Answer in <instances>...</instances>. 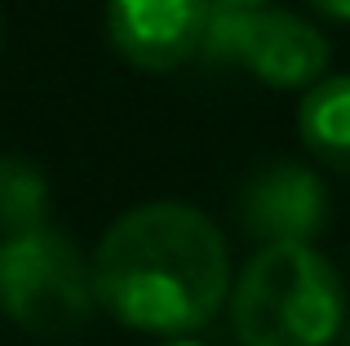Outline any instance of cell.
Wrapping results in <instances>:
<instances>
[{"instance_id": "obj_1", "label": "cell", "mask_w": 350, "mask_h": 346, "mask_svg": "<svg viewBox=\"0 0 350 346\" xmlns=\"http://www.w3.org/2000/svg\"><path fill=\"white\" fill-rule=\"evenodd\" d=\"M89 271L98 306L124 329L182 338L222 311L231 293V244L204 209L151 200L107 226Z\"/></svg>"}, {"instance_id": "obj_2", "label": "cell", "mask_w": 350, "mask_h": 346, "mask_svg": "<svg viewBox=\"0 0 350 346\" xmlns=\"http://www.w3.org/2000/svg\"><path fill=\"white\" fill-rule=\"evenodd\" d=\"M239 346H333L346 333V289L315 244H262L231 293Z\"/></svg>"}, {"instance_id": "obj_3", "label": "cell", "mask_w": 350, "mask_h": 346, "mask_svg": "<svg viewBox=\"0 0 350 346\" xmlns=\"http://www.w3.org/2000/svg\"><path fill=\"white\" fill-rule=\"evenodd\" d=\"M94 271L53 222L0 240V311L36 338H71L94 320Z\"/></svg>"}, {"instance_id": "obj_4", "label": "cell", "mask_w": 350, "mask_h": 346, "mask_svg": "<svg viewBox=\"0 0 350 346\" xmlns=\"http://www.w3.org/2000/svg\"><path fill=\"white\" fill-rule=\"evenodd\" d=\"M204 58L239 62L253 80L271 89H310L328 76V49L324 31L306 23L293 9H226L213 5V23L204 36Z\"/></svg>"}, {"instance_id": "obj_5", "label": "cell", "mask_w": 350, "mask_h": 346, "mask_svg": "<svg viewBox=\"0 0 350 346\" xmlns=\"http://www.w3.org/2000/svg\"><path fill=\"white\" fill-rule=\"evenodd\" d=\"M333 200L319 173L297 160L253 169L235 196V222L257 244H310L328 226Z\"/></svg>"}, {"instance_id": "obj_6", "label": "cell", "mask_w": 350, "mask_h": 346, "mask_svg": "<svg viewBox=\"0 0 350 346\" xmlns=\"http://www.w3.org/2000/svg\"><path fill=\"white\" fill-rule=\"evenodd\" d=\"M213 0H107V36L137 71H173L204 53Z\"/></svg>"}, {"instance_id": "obj_7", "label": "cell", "mask_w": 350, "mask_h": 346, "mask_svg": "<svg viewBox=\"0 0 350 346\" xmlns=\"http://www.w3.org/2000/svg\"><path fill=\"white\" fill-rule=\"evenodd\" d=\"M297 133L315 160L350 173V76H324L297 107Z\"/></svg>"}, {"instance_id": "obj_8", "label": "cell", "mask_w": 350, "mask_h": 346, "mask_svg": "<svg viewBox=\"0 0 350 346\" xmlns=\"http://www.w3.org/2000/svg\"><path fill=\"white\" fill-rule=\"evenodd\" d=\"M49 222V178L36 160L0 151V231H31Z\"/></svg>"}, {"instance_id": "obj_9", "label": "cell", "mask_w": 350, "mask_h": 346, "mask_svg": "<svg viewBox=\"0 0 350 346\" xmlns=\"http://www.w3.org/2000/svg\"><path fill=\"white\" fill-rule=\"evenodd\" d=\"M319 18H333V23H350V0H306Z\"/></svg>"}, {"instance_id": "obj_10", "label": "cell", "mask_w": 350, "mask_h": 346, "mask_svg": "<svg viewBox=\"0 0 350 346\" xmlns=\"http://www.w3.org/2000/svg\"><path fill=\"white\" fill-rule=\"evenodd\" d=\"M213 5H226V9H257V5H266V0H213Z\"/></svg>"}, {"instance_id": "obj_11", "label": "cell", "mask_w": 350, "mask_h": 346, "mask_svg": "<svg viewBox=\"0 0 350 346\" xmlns=\"http://www.w3.org/2000/svg\"><path fill=\"white\" fill-rule=\"evenodd\" d=\"M164 346H200V342H164Z\"/></svg>"}, {"instance_id": "obj_12", "label": "cell", "mask_w": 350, "mask_h": 346, "mask_svg": "<svg viewBox=\"0 0 350 346\" xmlns=\"http://www.w3.org/2000/svg\"><path fill=\"white\" fill-rule=\"evenodd\" d=\"M0 44H5V18H0Z\"/></svg>"}, {"instance_id": "obj_13", "label": "cell", "mask_w": 350, "mask_h": 346, "mask_svg": "<svg viewBox=\"0 0 350 346\" xmlns=\"http://www.w3.org/2000/svg\"><path fill=\"white\" fill-rule=\"evenodd\" d=\"M346 346H350V333H346Z\"/></svg>"}]
</instances>
